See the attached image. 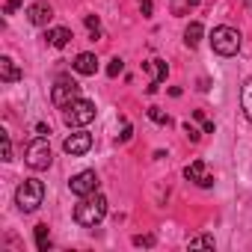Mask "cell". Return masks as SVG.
<instances>
[{"mask_svg":"<svg viewBox=\"0 0 252 252\" xmlns=\"http://www.w3.org/2000/svg\"><path fill=\"white\" fill-rule=\"evenodd\" d=\"M104 217H107V199L98 190L89 193V196H80V202L74 205V220L83 228H95Z\"/></svg>","mask_w":252,"mask_h":252,"instance_id":"obj_1","label":"cell"},{"mask_svg":"<svg viewBox=\"0 0 252 252\" xmlns=\"http://www.w3.org/2000/svg\"><path fill=\"white\" fill-rule=\"evenodd\" d=\"M184 178H187V181H196L199 187H214V178H211L205 160H193V163L184 169Z\"/></svg>","mask_w":252,"mask_h":252,"instance_id":"obj_10","label":"cell"},{"mask_svg":"<svg viewBox=\"0 0 252 252\" xmlns=\"http://www.w3.org/2000/svg\"><path fill=\"white\" fill-rule=\"evenodd\" d=\"M140 9H143V15L149 18V15H152V9H155V3H152V0H140Z\"/></svg>","mask_w":252,"mask_h":252,"instance_id":"obj_26","label":"cell"},{"mask_svg":"<svg viewBox=\"0 0 252 252\" xmlns=\"http://www.w3.org/2000/svg\"><path fill=\"white\" fill-rule=\"evenodd\" d=\"M33 234H36V249H39V252H48V249H51V231H48V225L39 222V225L33 228Z\"/></svg>","mask_w":252,"mask_h":252,"instance_id":"obj_17","label":"cell"},{"mask_svg":"<svg viewBox=\"0 0 252 252\" xmlns=\"http://www.w3.org/2000/svg\"><path fill=\"white\" fill-rule=\"evenodd\" d=\"M71 68H74L77 74L92 77V74L98 71V57H95V54H89V51H86V54H77V57H74V63H71Z\"/></svg>","mask_w":252,"mask_h":252,"instance_id":"obj_12","label":"cell"},{"mask_svg":"<svg viewBox=\"0 0 252 252\" xmlns=\"http://www.w3.org/2000/svg\"><path fill=\"white\" fill-rule=\"evenodd\" d=\"M89 149H92V134H86V131L68 134V137H65V143H63V152H65V155H71V158H80V155H86Z\"/></svg>","mask_w":252,"mask_h":252,"instance_id":"obj_8","label":"cell"},{"mask_svg":"<svg viewBox=\"0 0 252 252\" xmlns=\"http://www.w3.org/2000/svg\"><path fill=\"white\" fill-rule=\"evenodd\" d=\"M202 128H205V134H214V122H208V119H202Z\"/></svg>","mask_w":252,"mask_h":252,"instance_id":"obj_29","label":"cell"},{"mask_svg":"<svg viewBox=\"0 0 252 252\" xmlns=\"http://www.w3.org/2000/svg\"><path fill=\"white\" fill-rule=\"evenodd\" d=\"M131 134H134V131H131V125H125L122 134H119V140H122V143H128V140H131Z\"/></svg>","mask_w":252,"mask_h":252,"instance_id":"obj_27","label":"cell"},{"mask_svg":"<svg viewBox=\"0 0 252 252\" xmlns=\"http://www.w3.org/2000/svg\"><path fill=\"white\" fill-rule=\"evenodd\" d=\"M36 131H39L42 137H48V134H51V128H48V125H45V122H39V125H36Z\"/></svg>","mask_w":252,"mask_h":252,"instance_id":"obj_28","label":"cell"},{"mask_svg":"<svg viewBox=\"0 0 252 252\" xmlns=\"http://www.w3.org/2000/svg\"><path fill=\"white\" fill-rule=\"evenodd\" d=\"M51 18H54V9H51V3H45V0H39V3H33L27 9V21L33 27H48Z\"/></svg>","mask_w":252,"mask_h":252,"instance_id":"obj_9","label":"cell"},{"mask_svg":"<svg viewBox=\"0 0 252 252\" xmlns=\"http://www.w3.org/2000/svg\"><path fill=\"white\" fill-rule=\"evenodd\" d=\"M63 119H65L68 128H86V125L95 119V104L89 98H77L74 104H68L63 110Z\"/></svg>","mask_w":252,"mask_h":252,"instance_id":"obj_4","label":"cell"},{"mask_svg":"<svg viewBox=\"0 0 252 252\" xmlns=\"http://www.w3.org/2000/svg\"><path fill=\"white\" fill-rule=\"evenodd\" d=\"M27 166L30 169H36V172H42V169H48L51 166V160H54V155H51V143H48V137H36V140H30V146H27Z\"/></svg>","mask_w":252,"mask_h":252,"instance_id":"obj_5","label":"cell"},{"mask_svg":"<svg viewBox=\"0 0 252 252\" xmlns=\"http://www.w3.org/2000/svg\"><path fill=\"white\" fill-rule=\"evenodd\" d=\"M190 249H214L217 243H214V237L211 234H199V237H190V243H187Z\"/></svg>","mask_w":252,"mask_h":252,"instance_id":"obj_19","label":"cell"},{"mask_svg":"<svg viewBox=\"0 0 252 252\" xmlns=\"http://www.w3.org/2000/svg\"><path fill=\"white\" fill-rule=\"evenodd\" d=\"M246 3H252V0H246Z\"/></svg>","mask_w":252,"mask_h":252,"instance_id":"obj_31","label":"cell"},{"mask_svg":"<svg viewBox=\"0 0 252 252\" xmlns=\"http://www.w3.org/2000/svg\"><path fill=\"white\" fill-rule=\"evenodd\" d=\"M149 119H152L155 125H169V116H166L160 107H149Z\"/></svg>","mask_w":252,"mask_h":252,"instance_id":"obj_20","label":"cell"},{"mask_svg":"<svg viewBox=\"0 0 252 252\" xmlns=\"http://www.w3.org/2000/svg\"><path fill=\"white\" fill-rule=\"evenodd\" d=\"M68 190H71L74 196H89V193H95V190H98V175H95V169H83V172L71 175Z\"/></svg>","mask_w":252,"mask_h":252,"instance_id":"obj_7","label":"cell"},{"mask_svg":"<svg viewBox=\"0 0 252 252\" xmlns=\"http://www.w3.org/2000/svg\"><path fill=\"white\" fill-rule=\"evenodd\" d=\"M42 202H45V184L39 178H24L15 190V205L24 214H33V211L42 208Z\"/></svg>","mask_w":252,"mask_h":252,"instance_id":"obj_2","label":"cell"},{"mask_svg":"<svg viewBox=\"0 0 252 252\" xmlns=\"http://www.w3.org/2000/svg\"><path fill=\"white\" fill-rule=\"evenodd\" d=\"M3 137V160H12V140H9V134H0Z\"/></svg>","mask_w":252,"mask_h":252,"instance_id":"obj_24","label":"cell"},{"mask_svg":"<svg viewBox=\"0 0 252 252\" xmlns=\"http://www.w3.org/2000/svg\"><path fill=\"white\" fill-rule=\"evenodd\" d=\"M184 134H187V140H193V143H199V140H202V134H199V131L193 128L190 122H184Z\"/></svg>","mask_w":252,"mask_h":252,"instance_id":"obj_23","label":"cell"},{"mask_svg":"<svg viewBox=\"0 0 252 252\" xmlns=\"http://www.w3.org/2000/svg\"><path fill=\"white\" fill-rule=\"evenodd\" d=\"M240 107H243L246 119L252 122V77H246L243 86H240Z\"/></svg>","mask_w":252,"mask_h":252,"instance_id":"obj_16","label":"cell"},{"mask_svg":"<svg viewBox=\"0 0 252 252\" xmlns=\"http://www.w3.org/2000/svg\"><path fill=\"white\" fill-rule=\"evenodd\" d=\"M202 36H205V27H202L199 21H190L187 30H184V45H187V48H196V45L202 42Z\"/></svg>","mask_w":252,"mask_h":252,"instance_id":"obj_15","label":"cell"},{"mask_svg":"<svg viewBox=\"0 0 252 252\" xmlns=\"http://www.w3.org/2000/svg\"><path fill=\"white\" fill-rule=\"evenodd\" d=\"M45 39H48L51 48H65V45L71 42V30H68V27H54V30L45 33Z\"/></svg>","mask_w":252,"mask_h":252,"instance_id":"obj_14","label":"cell"},{"mask_svg":"<svg viewBox=\"0 0 252 252\" xmlns=\"http://www.w3.org/2000/svg\"><path fill=\"white\" fill-rule=\"evenodd\" d=\"M143 68L152 74V83H149V95H152V92H158V86L166 80V71H169V65H166L163 60H149V63H143Z\"/></svg>","mask_w":252,"mask_h":252,"instance_id":"obj_11","label":"cell"},{"mask_svg":"<svg viewBox=\"0 0 252 252\" xmlns=\"http://www.w3.org/2000/svg\"><path fill=\"white\" fill-rule=\"evenodd\" d=\"M187 6H199V0H187Z\"/></svg>","mask_w":252,"mask_h":252,"instance_id":"obj_30","label":"cell"},{"mask_svg":"<svg viewBox=\"0 0 252 252\" xmlns=\"http://www.w3.org/2000/svg\"><path fill=\"white\" fill-rule=\"evenodd\" d=\"M83 24H86V30H89V39L95 42V39H101V21H98V15H86L83 18Z\"/></svg>","mask_w":252,"mask_h":252,"instance_id":"obj_18","label":"cell"},{"mask_svg":"<svg viewBox=\"0 0 252 252\" xmlns=\"http://www.w3.org/2000/svg\"><path fill=\"white\" fill-rule=\"evenodd\" d=\"M122 68H125V63L116 57V60H110V65H107V74H110V77H119V74H122Z\"/></svg>","mask_w":252,"mask_h":252,"instance_id":"obj_21","label":"cell"},{"mask_svg":"<svg viewBox=\"0 0 252 252\" xmlns=\"http://www.w3.org/2000/svg\"><path fill=\"white\" fill-rule=\"evenodd\" d=\"M211 48L220 57H234L240 51V33L234 27H214L211 30Z\"/></svg>","mask_w":252,"mask_h":252,"instance_id":"obj_3","label":"cell"},{"mask_svg":"<svg viewBox=\"0 0 252 252\" xmlns=\"http://www.w3.org/2000/svg\"><path fill=\"white\" fill-rule=\"evenodd\" d=\"M0 80H3V83H15V80H21V68L15 65L12 57H0Z\"/></svg>","mask_w":252,"mask_h":252,"instance_id":"obj_13","label":"cell"},{"mask_svg":"<svg viewBox=\"0 0 252 252\" xmlns=\"http://www.w3.org/2000/svg\"><path fill=\"white\" fill-rule=\"evenodd\" d=\"M77 98H80V83L71 80V77H60V80L54 83V89H51V104L60 107V110H65V107L74 104Z\"/></svg>","mask_w":252,"mask_h":252,"instance_id":"obj_6","label":"cell"},{"mask_svg":"<svg viewBox=\"0 0 252 252\" xmlns=\"http://www.w3.org/2000/svg\"><path fill=\"white\" fill-rule=\"evenodd\" d=\"M18 9H21V0H6V6H3L6 15H12V12H18Z\"/></svg>","mask_w":252,"mask_h":252,"instance_id":"obj_25","label":"cell"},{"mask_svg":"<svg viewBox=\"0 0 252 252\" xmlns=\"http://www.w3.org/2000/svg\"><path fill=\"white\" fill-rule=\"evenodd\" d=\"M134 246H155V234H137Z\"/></svg>","mask_w":252,"mask_h":252,"instance_id":"obj_22","label":"cell"}]
</instances>
